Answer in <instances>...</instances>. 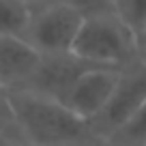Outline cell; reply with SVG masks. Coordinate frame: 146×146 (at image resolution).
<instances>
[{"label": "cell", "mask_w": 146, "mask_h": 146, "mask_svg": "<svg viewBox=\"0 0 146 146\" xmlns=\"http://www.w3.org/2000/svg\"><path fill=\"white\" fill-rule=\"evenodd\" d=\"M19 140L30 146H84L92 140L90 123L73 114L62 101L32 90H9Z\"/></svg>", "instance_id": "1"}, {"label": "cell", "mask_w": 146, "mask_h": 146, "mask_svg": "<svg viewBox=\"0 0 146 146\" xmlns=\"http://www.w3.org/2000/svg\"><path fill=\"white\" fill-rule=\"evenodd\" d=\"M71 54L97 67L114 69L137 58L135 39L114 13L82 17Z\"/></svg>", "instance_id": "2"}, {"label": "cell", "mask_w": 146, "mask_h": 146, "mask_svg": "<svg viewBox=\"0 0 146 146\" xmlns=\"http://www.w3.org/2000/svg\"><path fill=\"white\" fill-rule=\"evenodd\" d=\"M146 99V62L140 58L120 67L112 95L105 101L103 110L90 120L92 135L99 140H108L114 131H118L131 114Z\"/></svg>", "instance_id": "3"}, {"label": "cell", "mask_w": 146, "mask_h": 146, "mask_svg": "<svg viewBox=\"0 0 146 146\" xmlns=\"http://www.w3.org/2000/svg\"><path fill=\"white\" fill-rule=\"evenodd\" d=\"M80 24L82 15L67 2L30 9L26 41L41 56L69 54L80 30Z\"/></svg>", "instance_id": "4"}, {"label": "cell", "mask_w": 146, "mask_h": 146, "mask_svg": "<svg viewBox=\"0 0 146 146\" xmlns=\"http://www.w3.org/2000/svg\"><path fill=\"white\" fill-rule=\"evenodd\" d=\"M120 69L114 67H90L80 75L73 86L67 90L62 103L71 110L73 114L90 123L101 110L105 101L112 95V88L116 84Z\"/></svg>", "instance_id": "5"}, {"label": "cell", "mask_w": 146, "mask_h": 146, "mask_svg": "<svg viewBox=\"0 0 146 146\" xmlns=\"http://www.w3.org/2000/svg\"><path fill=\"white\" fill-rule=\"evenodd\" d=\"M90 67H97V64L86 62V60L73 56L71 52L69 54H56V56H41L39 67L32 73L30 82L24 90H32L43 97L62 101L67 90L73 86V82Z\"/></svg>", "instance_id": "6"}, {"label": "cell", "mask_w": 146, "mask_h": 146, "mask_svg": "<svg viewBox=\"0 0 146 146\" xmlns=\"http://www.w3.org/2000/svg\"><path fill=\"white\" fill-rule=\"evenodd\" d=\"M41 54L17 36H0V86L7 90L26 88L39 67Z\"/></svg>", "instance_id": "7"}, {"label": "cell", "mask_w": 146, "mask_h": 146, "mask_svg": "<svg viewBox=\"0 0 146 146\" xmlns=\"http://www.w3.org/2000/svg\"><path fill=\"white\" fill-rule=\"evenodd\" d=\"M30 7L24 0H0V36L26 39Z\"/></svg>", "instance_id": "8"}, {"label": "cell", "mask_w": 146, "mask_h": 146, "mask_svg": "<svg viewBox=\"0 0 146 146\" xmlns=\"http://www.w3.org/2000/svg\"><path fill=\"white\" fill-rule=\"evenodd\" d=\"M110 146H144L146 144V99L131 114V118L108 137Z\"/></svg>", "instance_id": "9"}, {"label": "cell", "mask_w": 146, "mask_h": 146, "mask_svg": "<svg viewBox=\"0 0 146 146\" xmlns=\"http://www.w3.org/2000/svg\"><path fill=\"white\" fill-rule=\"evenodd\" d=\"M112 9L133 39H137L146 28V0H112Z\"/></svg>", "instance_id": "10"}, {"label": "cell", "mask_w": 146, "mask_h": 146, "mask_svg": "<svg viewBox=\"0 0 146 146\" xmlns=\"http://www.w3.org/2000/svg\"><path fill=\"white\" fill-rule=\"evenodd\" d=\"M9 140H19L17 127H15L13 110L9 103V90L0 86V142Z\"/></svg>", "instance_id": "11"}, {"label": "cell", "mask_w": 146, "mask_h": 146, "mask_svg": "<svg viewBox=\"0 0 146 146\" xmlns=\"http://www.w3.org/2000/svg\"><path fill=\"white\" fill-rule=\"evenodd\" d=\"M64 2H67L69 7H73L82 17L114 13V9H112V0H64Z\"/></svg>", "instance_id": "12"}, {"label": "cell", "mask_w": 146, "mask_h": 146, "mask_svg": "<svg viewBox=\"0 0 146 146\" xmlns=\"http://www.w3.org/2000/svg\"><path fill=\"white\" fill-rule=\"evenodd\" d=\"M135 52H137V58L146 62V28L142 30V35L135 39Z\"/></svg>", "instance_id": "13"}, {"label": "cell", "mask_w": 146, "mask_h": 146, "mask_svg": "<svg viewBox=\"0 0 146 146\" xmlns=\"http://www.w3.org/2000/svg\"><path fill=\"white\" fill-rule=\"evenodd\" d=\"M30 9H41V7H50V5H58V2H64V0H24Z\"/></svg>", "instance_id": "14"}, {"label": "cell", "mask_w": 146, "mask_h": 146, "mask_svg": "<svg viewBox=\"0 0 146 146\" xmlns=\"http://www.w3.org/2000/svg\"><path fill=\"white\" fill-rule=\"evenodd\" d=\"M0 146H30L22 140H9V142H0Z\"/></svg>", "instance_id": "15"}, {"label": "cell", "mask_w": 146, "mask_h": 146, "mask_svg": "<svg viewBox=\"0 0 146 146\" xmlns=\"http://www.w3.org/2000/svg\"><path fill=\"white\" fill-rule=\"evenodd\" d=\"M144 146H146V144H144Z\"/></svg>", "instance_id": "16"}]
</instances>
